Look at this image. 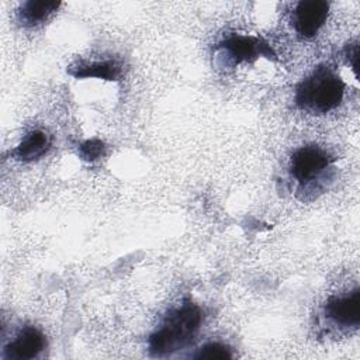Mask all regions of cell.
Wrapping results in <instances>:
<instances>
[{"instance_id": "1", "label": "cell", "mask_w": 360, "mask_h": 360, "mask_svg": "<svg viewBox=\"0 0 360 360\" xmlns=\"http://www.w3.org/2000/svg\"><path fill=\"white\" fill-rule=\"evenodd\" d=\"M202 322L201 309L191 301H184L167 314L162 326L149 338L148 349L152 356H165L186 347L193 342Z\"/></svg>"}, {"instance_id": "2", "label": "cell", "mask_w": 360, "mask_h": 360, "mask_svg": "<svg viewBox=\"0 0 360 360\" xmlns=\"http://www.w3.org/2000/svg\"><path fill=\"white\" fill-rule=\"evenodd\" d=\"M345 83L329 68L321 66L297 87L295 103L312 114H325L343 100Z\"/></svg>"}, {"instance_id": "3", "label": "cell", "mask_w": 360, "mask_h": 360, "mask_svg": "<svg viewBox=\"0 0 360 360\" xmlns=\"http://www.w3.org/2000/svg\"><path fill=\"white\" fill-rule=\"evenodd\" d=\"M330 160V156L322 148L315 145L302 146L292 153L290 172L300 183H307L323 172Z\"/></svg>"}, {"instance_id": "4", "label": "cell", "mask_w": 360, "mask_h": 360, "mask_svg": "<svg viewBox=\"0 0 360 360\" xmlns=\"http://www.w3.org/2000/svg\"><path fill=\"white\" fill-rule=\"evenodd\" d=\"M329 3L323 0L300 1L292 11V25L304 38H312L328 18Z\"/></svg>"}, {"instance_id": "5", "label": "cell", "mask_w": 360, "mask_h": 360, "mask_svg": "<svg viewBox=\"0 0 360 360\" xmlns=\"http://www.w3.org/2000/svg\"><path fill=\"white\" fill-rule=\"evenodd\" d=\"M325 314L336 325L357 328L360 322V290L354 288L343 297H332L325 305Z\"/></svg>"}, {"instance_id": "6", "label": "cell", "mask_w": 360, "mask_h": 360, "mask_svg": "<svg viewBox=\"0 0 360 360\" xmlns=\"http://www.w3.org/2000/svg\"><path fill=\"white\" fill-rule=\"evenodd\" d=\"M46 346L45 336L34 326H25L14 340L4 347V359L28 360L37 357Z\"/></svg>"}, {"instance_id": "7", "label": "cell", "mask_w": 360, "mask_h": 360, "mask_svg": "<svg viewBox=\"0 0 360 360\" xmlns=\"http://www.w3.org/2000/svg\"><path fill=\"white\" fill-rule=\"evenodd\" d=\"M221 46L236 60H252L257 55H269V48L264 42L255 37L243 35H231L228 37Z\"/></svg>"}, {"instance_id": "8", "label": "cell", "mask_w": 360, "mask_h": 360, "mask_svg": "<svg viewBox=\"0 0 360 360\" xmlns=\"http://www.w3.org/2000/svg\"><path fill=\"white\" fill-rule=\"evenodd\" d=\"M51 146V139L44 131H31L15 148L14 156L22 162L37 160L44 156Z\"/></svg>"}, {"instance_id": "9", "label": "cell", "mask_w": 360, "mask_h": 360, "mask_svg": "<svg viewBox=\"0 0 360 360\" xmlns=\"http://www.w3.org/2000/svg\"><path fill=\"white\" fill-rule=\"evenodd\" d=\"M60 3L56 1H25L20 8V20L24 25L32 27L48 18L49 14L56 11Z\"/></svg>"}, {"instance_id": "10", "label": "cell", "mask_w": 360, "mask_h": 360, "mask_svg": "<svg viewBox=\"0 0 360 360\" xmlns=\"http://www.w3.org/2000/svg\"><path fill=\"white\" fill-rule=\"evenodd\" d=\"M121 69L115 62H97L87 66H80L77 72L72 73L76 77H89L96 76L107 80H114L118 77Z\"/></svg>"}, {"instance_id": "11", "label": "cell", "mask_w": 360, "mask_h": 360, "mask_svg": "<svg viewBox=\"0 0 360 360\" xmlns=\"http://www.w3.org/2000/svg\"><path fill=\"white\" fill-rule=\"evenodd\" d=\"M194 357L202 360H229L233 357V354L228 346L218 342H211L200 347Z\"/></svg>"}, {"instance_id": "12", "label": "cell", "mask_w": 360, "mask_h": 360, "mask_svg": "<svg viewBox=\"0 0 360 360\" xmlns=\"http://www.w3.org/2000/svg\"><path fill=\"white\" fill-rule=\"evenodd\" d=\"M103 150H104V143L98 139L87 141L80 146V153L87 160H94V159L100 158Z\"/></svg>"}]
</instances>
